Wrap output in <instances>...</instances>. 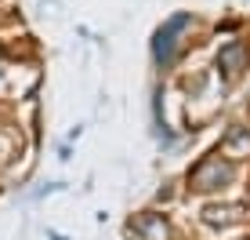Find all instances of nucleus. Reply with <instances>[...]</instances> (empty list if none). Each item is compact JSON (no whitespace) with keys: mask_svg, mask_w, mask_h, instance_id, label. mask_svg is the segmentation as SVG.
<instances>
[{"mask_svg":"<svg viewBox=\"0 0 250 240\" xmlns=\"http://www.w3.org/2000/svg\"><path fill=\"white\" fill-rule=\"evenodd\" d=\"M243 215H247V204H207L203 208L207 226H236Z\"/></svg>","mask_w":250,"mask_h":240,"instance_id":"nucleus-5","label":"nucleus"},{"mask_svg":"<svg viewBox=\"0 0 250 240\" xmlns=\"http://www.w3.org/2000/svg\"><path fill=\"white\" fill-rule=\"evenodd\" d=\"M247 62H250V48L243 40H229V44L218 51V73L225 76V80H236V76L247 70Z\"/></svg>","mask_w":250,"mask_h":240,"instance_id":"nucleus-4","label":"nucleus"},{"mask_svg":"<svg viewBox=\"0 0 250 240\" xmlns=\"http://www.w3.org/2000/svg\"><path fill=\"white\" fill-rule=\"evenodd\" d=\"M232 178H236V168H232L225 157L210 153V157H203L200 164L188 171V190L192 193H214V190H221V186H229Z\"/></svg>","mask_w":250,"mask_h":240,"instance_id":"nucleus-1","label":"nucleus"},{"mask_svg":"<svg viewBox=\"0 0 250 240\" xmlns=\"http://www.w3.org/2000/svg\"><path fill=\"white\" fill-rule=\"evenodd\" d=\"M192 25V15L182 11V15H174V19H167L160 25V33H156V40H152V55H156V62L160 66H170L174 62V48H178V33L188 29Z\"/></svg>","mask_w":250,"mask_h":240,"instance_id":"nucleus-2","label":"nucleus"},{"mask_svg":"<svg viewBox=\"0 0 250 240\" xmlns=\"http://www.w3.org/2000/svg\"><path fill=\"white\" fill-rule=\"evenodd\" d=\"M221 149L232 153V157H236L239 149H250V127H239V124H236L225 139H221Z\"/></svg>","mask_w":250,"mask_h":240,"instance_id":"nucleus-6","label":"nucleus"},{"mask_svg":"<svg viewBox=\"0 0 250 240\" xmlns=\"http://www.w3.org/2000/svg\"><path fill=\"white\" fill-rule=\"evenodd\" d=\"M127 233L134 240H170V222L160 215V211H142V215L131 218Z\"/></svg>","mask_w":250,"mask_h":240,"instance_id":"nucleus-3","label":"nucleus"}]
</instances>
